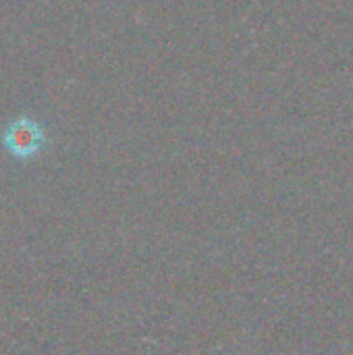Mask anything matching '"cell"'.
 <instances>
[{
  "mask_svg": "<svg viewBox=\"0 0 353 355\" xmlns=\"http://www.w3.org/2000/svg\"><path fill=\"white\" fill-rule=\"evenodd\" d=\"M2 144L10 156L19 160H29L42 152L46 135L37 121H33L31 116H21L6 127V131L2 133Z\"/></svg>",
  "mask_w": 353,
  "mask_h": 355,
  "instance_id": "cell-1",
  "label": "cell"
}]
</instances>
